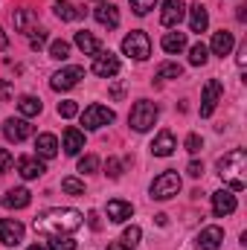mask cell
Instances as JSON below:
<instances>
[{"mask_svg": "<svg viewBox=\"0 0 247 250\" xmlns=\"http://www.w3.org/2000/svg\"><path fill=\"white\" fill-rule=\"evenodd\" d=\"M233 44H236V38H233V32H227V29H221V32L212 35V53H215V56H230Z\"/></svg>", "mask_w": 247, "mask_h": 250, "instance_id": "ffe728a7", "label": "cell"}, {"mask_svg": "<svg viewBox=\"0 0 247 250\" xmlns=\"http://www.w3.org/2000/svg\"><path fill=\"white\" fill-rule=\"evenodd\" d=\"M29 201H32V192L23 189V187L9 189V192L3 195V207H6V209H23V207H29Z\"/></svg>", "mask_w": 247, "mask_h": 250, "instance_id": "9a60e30c", "label": "cell"}, {"mask_svg": "<svg viewBox=\"0 0 247 250\" xmlns=\"http://www.w3.org/2000/svg\"><path fill=\"white\" fill-rule=\"evenodd\" d=\"M56 15H59L62 21H79V18L84 15V9H79V6L70 3V0H56Z\"/></svg>", "mask_w": 247, "mask_h": 250, "instance_id": "d4e9b609", "label": "cell"}, {"mask_svg": "<svg viewBox=\"0 0 247 250\" xmlns=\"http://www.w3.org/2000/svg\"><path fill=\"white\" fill-rule=\"evenodd\" d=\"M76 47L84 53V56H96V53H102V47H99V41L87 32V29H82V32H76Z\"/></svg>", "mask_w": 247, "mask_h": 250, "instance_id": "603a6c76", "label": "cell"}, {"mask_svg": "<svg viewBox=\"0 0 247 250\" xmlns=\"http://www.w3.org/2000/svg\"><path fill=\"white\" fill-rule=\"evenodd\" d=\"M192 12H189V26H192V32H204L206 26H209V15H206V9L201 6V3H195V6H189Z\"/></svg>", "mask_w": 247, "mask_h": 250, "instance_id": "7402d4cb", "label": "cell"}, {"mask_svg": "<svg viewBox=\"0 0 247 250\" xmlns=\"http://www.w3.org/2000/svg\"><path fill=\"white\" fill-rule=\"evenodd\" d=\"M50 56H53L56 62H64V59L70 56V44H67V41H53V47H50Z\"/></svg>", "mask_w": 247, "mask_h": 250, "instance_id": "d6a6232c", "label": "cell"}, {"mask_svg": "<svg viewBox=\"0 0 247 250\" xmlns=\"http://www.w3.org/2000/svg\"><path fill=\"white\" fill-rule=\"evenodd\" d=\"M35 151L41 154V157H56L59 154V140L53 137V134H38V140H35Z\"/></svg>", "mask_w": 247, "mask_h": 250, "instance_id": "44dd1931", "label": "cell"}, {"mask_svg": "<svg viewBox=\"0 0 247 250\" xmlns=\"http://www.w3.org/2000/svg\"><path fill=\"white\" fill-rule=\"evenodd\" d=\"M209 59V47L206 44H195L192 50H189V64H195V67H204Z\"/></svg>", "mask_w": 247, "mask_h": 250, "instance_id": "f1b7e54d", "label": "cell"}, {"mask_svg": "<svg viewBox=\"0 0 247 250\" xmlns=\"http://www.w3.org/2000/svg\"><path fill=\"white\" fill-rule=\"evenodd\" d=\"M236 62H239V67H245V64H247V44H242V47H239V56H236Z\"/></svg>", "mask_w": 247, "mask_h": 250, "instance_id": "7bdbcfd3", "label": "cell"}, {"mask_svg": "<svg viewBox=\"0 0 247 250\" xmlns=\"http://www.w3.org/2000/svg\"><path fill=\"white\" fill-rule=\"evenodd\" d=\"M123 93H125L123 84H114V87H111V96H114V99H123Z\"/></svg>", "mask_w": 247, "mask_h": 250, "instance_id": "f6af8a7d", "label": "cell"}, {"mask_svg": "<svg viewBox=\"0 0 247 250\" xmlns=\"http://www.w3.org/2000/svg\"><path fill=\"white\" fill-rule=\"evenodd\" d=\"M163 50H166V53H184L186 50V35L184 32H166V35H163Z\"/></svg>", "mask_w": 247, "mask_h": 250, "instance_id": "484cf974", "label": "cell"}, {"mask_svg": "<svg viewBox=\"0 0 247 250\" xmlns=\"http://www.w3.org/2000/svg\"><path fill=\"white\" fill-rule=\"evenodd\" d=\"M87 224L93 227V230H99L102 224H99V212H87Z\"/></svg>", "mask_w": 247, "mask_h": 250, "instance_id": "ee69618b", "label": "cell"}, {"mask_svg": "<svg viewBox=\"0 0 247 250\" xmlns=\"http://www.w3.org/2000/svg\"><path fill=\"white\" fill-rule=\"evenodd\" d=\"M76 114H79V105H76L73 99H67V102H59V117L70 120V117H76Z\"/></svg>", "mask_w": 247, "mask_h": 250, "instance_id": "836d02e7", "label": "cell"}, {"mask_svg": "<svg viewBox=\"0 0 247 250\" xmlns=\"http://www.w3.org/2000/svg\"><path fill=\"white\" fill-rule=\"evenodd\" d=\"M105 172H108V178H120V175H123V163H120L117 157H108V166H105Z\"/></svg>", "mask_w": 247, "mask_h": 250, "instance_id": "74e56055", "label": "cell"}, {"mask_svg": "<svg viewBox=\"0 0 247 250\" xmlns=\"http://www.w3.org/2000/svg\"><path fill=\"white\" fill-rule=\"evenodd\" d=\"M32 227H35V233H41V236L62 239V236H67V233H73V230L82 227V212H79V209H62V207H56V209L41 212V215L32 221Z\"/></svg>", "mask_w": 247, "mask_h": 250, "instance_id": "6da1fadb", "label": "cell"}, {"mask_svg": "<svg viewBox=\"0 0 247 250\" xmlns=\"http://www.w3.org/2000/svg\"><path fill=\"white\" fill-rule=\"evenodd\" d=\"M15 160H12V151H6V148H0V175L3 172H9V166H12Z\"/></svg>", "mask_w": 247, "mask_h": 250, "instance_id": "60d3db41", "label": "cell"}, {"mask_svg": "<svg viewBox=\"0 0 247 250\" xmlns=\"http://www.w3.org/2000/svg\"><path fill=\"white\" fill-rule=\"evenodd\" d=\"M224 242V230L221 227H206L198 233V248L201 250H218Z\"/></svg>", "mask_w": 247, "mask_h": 250, "instance_id": "2e32d148", "label": "cell"}, {"mask_svg": "<svg viewBox=\"0 0 247 250\" xmlns=\"http://www.w3.org/2000/svg\"><path fill=\"white\" fill-rule=\"evenodd\" d=\"M154 6H157V0H131V9H134L137 15H148Z\"/></svg>", "mask_w": 247, "mask_h": 250, "instance_id": "e575fe53", "label": "cell"}, {"mask_svg": "<svg viewBox=\"0 0 247 250\" xmlns=\"http://www.w3.org/2000/svg\"><path fill=\"white\" fill-rule=\"evenodd\" d=\"M128 123L134 131H148L151 125L157 123V105H151V102H137L134 108H131V114H128Z\"/></svg>", "mask_w": 247, "mask_h": 250, "instance_id": "277c9868", "label": "cell"}, {"mask_svg": "<svg viewBox=\"0 0 247 250\" xmlns=\"http://www.w3.org/2000/svg\"><path fill=\"white\" fill-rule=\"evenodd\" d=\"M114 120H117V114H114L108 105H99V102L90 105V108L82 114V125L90 128V131H96V128H102V125H111Z\"/></svg>", "mask_w": 247, "mask_h": 250, "instance_id": "8992f818", "label": "cell"}, {"mask_svg": "<svg viewBox=\"0 0 247 250\" xmlns=\"http://www.w3.org/2000/svg\"><path fill=\"white\" fill-rule=\"evenodd\" d=\"M47 44V32H41V29H32V38H29V47L32 50H41Z\"/></svg>", "mask_w": 247, "mask_h": 250, "instance_id": "8d00e7d4", "label": "cell"}, {"mask_svg": "<svg viewBox=\"0 0 247 250\" xmlns=\"http://www.w3.org/2000/svg\"><path fill=\"white\" fill-rule=\"evenodd\" d=\"M140 236H143V230H140V227H128L123 239H125V245H131V248H134V245L140 242Z\"/></svg>", "mask_w": 247, "mask_h": 250, "instance_id": "f35d334b", "label": "cell"}, {"mask_svg": "<svg viewBox=\"0 0 247 250\" xmlns=\"http://www.w3.org/2000/svg\"><path fill=\"white\" fill-rule=\"evenodd\" d=\"M212 212L215 215H230V212H236V195L233 192H212Z\"/></svg>", "mask_w": 247, "mask_h": 250, "instance_id": "5bb4252c", "label": "cell"}, {"mask_svg": "<svg viewBox=\"0 0 247 250\" xmlns=\"http://www.w3.org/2000/svg\"><path fill=\"white\" fill-rule=\"evenodd\" d=\"M201 148H204V140H201L198 134H189V137H186V151H189V154H198Z\"/></svg>", "mask_w": 247, "mask_h": 250, "instance_id": "d590c367", "label": "cell"}, {"mask_svg": "<svg viewBox=\"0 0 247 250\" xmlns=\"http://www.w3.org/2000/svg\"><path fill=\"white\" fill-rule=\"evenodd\" d=\"M18 172H21V178L35 181V178H41L47 169H44V163H41L38 157H21V160H18Z\"/></svg>", "mask_w": 247, "mask_h": 250, "instance_id": "e0dca14e", "label": "cell"}, {"mask_svg": "<svg viewBox=\"0 0 247 250\" xmlns=\"http://www.w3.org/2000/svg\"><path fill=\"white\" fill-rule=\"evenodd\" d=\"M108 250H134L131 245H123V242H114V245H108Z\"/></svg>", "mask_w": 247, "mask_h": 250, "instance_id": "bcb514c9", "label": "cell"}, {"mask_svg": "<svg viewBox=\"0 0 247 250\" xmlns=\"http://www.w3.org/2000/svg\"><path fill=\"white\" fill-rule=\"evenodd\" d=\"M62 189L67 192V195H84V184H82L79 178H64Z\"/></svg>", "mask_w": 247, "mask_h": 250, "instance_id": "4dcf8cb0", "label": "cell"}, {"mask_svg": "<svg viewBox=\"0 0 247 250\" xmlns=\"http://www.w3.org/2000/svg\"><path fill=\"white\" fill-rule=\"evenodd\" d=\"M245 172H247L245 148H233L230 154H224V157L218 160V175H221V181L230 184L236 192H242V189L247 187V175Z\"/></svg>", "mask_w": 247, "mask_h": 250, "instance_id": "7a4b0ae2", "label": "cell"}, {"mask_svg": "<svg viewBox=\"0 0 247 250\" xmlns=\"http://www.w3.org/2000/svg\"><path fill=\"white\" fill-rule=\"evenodd\" d=\"M50 250H76V242L73 239H56V242H50Z\"/></svg>", "mask_w": 247, "mask_h": 250, "instance_id": "ab89813d", "label": "cell"}, {"mask_svg": "<svg viewBox=\"0 0 247 250\" xmlns=\"http://www.w3.org/2000/svg\"><path fill=\"white\" fill-rule=\"evenodd\" d=\"M175 148H178V140H175V134H172L169 128L160 131V134L154 137V143H151V154H154V157H169Z\"/></svg>", "mask_w": 247, "mask_h": 250, "instance_id": "4fadbf2b", "label": "cell"}, {"mask_svg": "<svg viewBox=\"0 0 247 250\" xmlns=\"http://www.w3.org/2000/svg\"><path fill=\"white\" fill-rule=\"evenodd\" d=\"M26 250H44V245H32V248H26Z\"/></svg>", "mask_w": 247, "mask_h": 250, "instance_id": "681fc988", "label": "cell"}, {"mask_svg": "<svg viewBox=\"0 0 247 250\" xmlns=\"http://www.w3.org/2000/svg\"><path fill=\"white\" fill-rule=\"evenodd\" d=\"M12 21H15V29H18V32H32V21H35V15H32L29 9H18V12L12 15Z\"/></svg>", "mask_w": 247, "mask_h": 250, "instance_id": "4316f807", "label": "cell"}, {"mask_svg": "<svg viewBox=\"0 0 247 250\" xmlns=\"http://www.w3.org/2000/svg\"><path fill=\"white\" fill-rule=\"evenodd\" d=\"M18 111H21L23 117H38V114H41V99H35V96H21V99H18Z\"/></svg>", "mask_w": 247, "mask_h": 250, "instance_id": "83f0119b", "label": "cell"}, {"mask_svg": "<svg viewBox=\"0 0 247 250\" xmlns=\"http://www.w3.org/2000/svg\"><path fill=\"white\" fill-rule=\"evenodd\" d=\"M82 79H84V70H82V67H64V70H59V73L53 76L50 87H53V90H70V87H76Z\"/></svg>", "mask_w": 247, "mask_h": 250, "instance_id": "ba28073f", "label": "cell"}, {"mask_svg": "<svg viewBox=\"0 0 247 250\" xmlns=\"http://www.w3.org/2000/svg\"><path fill=\"white\" fill-rule=\"evenodd\" d=\"M184 15H186V6L181 0H166L163 3V12H160V23L172 29V26H178L184 21Z\"/></svg>", "mask_w": 247, "mask_h": 250, "instance_id": "7c38bea8", "label": "cell"}, {"mask_svg": "<svg viewBox=\"0 0 247 250\" xmlns=\"http://www.w3.org/2000/svg\"><path fill=\"white\" fill-rule=\"evenodd\" d=\"M84 148V134L79 128H67L64 131V151L67 154H79Z\"/></svg>", "mask_w": 247, "mask_h": 250, "instance_id": "cb8c5ba5", "label": "cell"}, {"mask_svg": "<svg viewBox=\"0 0 247 250\" xmlns=\"http://www.w3.org/2000/svg\"><path fill=\"white\" fill-rule=\"evenodd\" d=\"M245 9H247V6H245V3H242V6H239V12H236V18H239L242 23H245V21H247V12H245Z\"/></svg>", "mask_w": 247, "mask_h": 250, "instance_id": "7dc6e473", "label": "cell"}, {"mask_svg": "<svg viewBox=\"0 0 247 250\" xmlns=\"http://www.w3.org/2000/svg\"><path fill=\"white\" fill-rule=\"evenodd\" d=\"M134 215V207L128 204V201H120V198H114V201H108V218L114 221V224H123Z\"/></svg>", "mask_w": 247, "mask_h": 250, "instance_id": "ac0fdd59", "label": "cell"}, {"mask_svg": "<svg viewBox=\"0 0 247 250\" xmlns=\"http://www.w3.org/2000/svg\"><path fill=\"white\" fill-rule=\"evenodd\" d=\"M96 169H99V157H96V154H87V157H82V160H79V172L93 175Z\"/></svg>", "mask_w": 247, "mask_h": 250, "instance_id": "1f68e13d", "label": "cell"}, {"mask_svg": "<svg viewBox=\"0 0 247 250\" xmlns=\"http://www.w3.org/2000/svg\"><path fill=\"white\" fill-rule=\"evenodd\" d=\"M181 76H184L181 64H160L157 67V79H181Z\"/></svg>", "mask_w": 247, "mask_h": 250, "instance_id": "f546056e", "label": "cell"}, {"mask_svg": "<svg viewBox=\"0 0 247 250\" xmlns=\"http://www.w3.org/2000/svg\"><path fill=\"white\" fill-rule=\"evenodd\" d=\"M186 172H189V178H201V175H204V163H198V160H192V163L186 166Z\"/></svg>", "mask_w": 247, "mask_h": 250, "instance_id": "b9f144b4", "label": "cell"}, {"mask_svg": "<svg viewBox=\"0 0 247 250\" xmlns=\"http://www.w3.org/2000/svg\"><path fill=\"white\" fill-rule=\"evenodd\" d=\"M6 44H9V38H6V32L0 29V50H6Z\"/></svg>", "mask_w": 247, "mask_h": 250, "instance_id": "c3c4849f", "label": "cell"}, {"mask_svg": "<svg viewBox=\"0 0 247 250\" xmlns=\"http://www.w3.org/2000/svg\"><path fill=\"white\" fill-rule=\"evenodd\" d=\"M0 242L3 245H21L23 242V224L18 218H3L0 221Z\"/></svg>", "mask_w": 247, "mask_h": 250, "instance_id": "8fae6325", "label": "cell"}, {"mask_svg": "<svg viewBox=\"0 0 247 250\" xmlns=\"http://www.w3.org/2000/svg\"><path fill=\"white\" fill-rule=\"evenodd\" d=\"M123 53L131 56V59H137V62H145V59L151 56V41H148V35H145L143 29H134L131 35H125Z\"/></svg>", "mask_w": 247, "mask_h": 250, "instance_id": "3957f363", "label": "cell"}, {"mask_svg": "<svg viewBox=\"0 0 247 250\" xmlns=\"http://www.w3.org/2000/svg\"><path fill=\"white\" fill-rule=\"evenodd\" d=\"M181 192V178H178V172H163L160 178H154V184H151V198H157V201H169V198H175Z\"/></svg>", "mask_w": 247, "mask_h": 250, "instance_id": "5b68a950", "label": "cell"}, {"mask_svg": "<svg viewBox=\"0 0 247 250\" xmlns=\"http://www.w3.org/2000/svg\"><path fill=\"white\" fill-rule=\"evenodd\" d=\"M93 73L99 76V79H111V76H117L120 73V59L108 50V53H96V59H93Z\"/></svg>", "mask_w": 247, "mask_h": 250, "instance_id": "9c48e42d", "label": "cell"}, {"mask_svg": "<svg viewBox=\"0 0 247 250\" xmlns=\"http://www.w3.org/2000/svg\"><path fill=\"white\" fill-rule=\"evenodd\" d=\"M93 18H96L102 26H108V29H117V26H120V12H117V6L102 3V6L93 12Z\"/></svg>", "mask_w": 247, "mask_h": 250, "instance_id": "d6986e66", "label": "cell"}, {"mask_svg": "<svg viewBox=\"0 0 247 250\" xmlns=\"http://www.w3.org/2000/svg\"><path fill=\"white\" fill-rule=\"evenodd\" d=\"M32 125L26 123V120H6L3 123V137L9 140V143H23L26 137H32Z\"/></svg>", "mask_w": 247, "mask_h": 250, "instance_id": "30bf717a", "label": "cell"}, {"mask_svg": "<svg viewBox=\"0 0 247 250\" xmlns=\"http://www.w3.org/2000/svg\"><path fill=\"white\" fill-rule=\"evenodd\" d=\"M221 93H224V84H221L218 79H209V82L204 84V96H201V117H212V111H215V105H218Z\"/></svg>", "mask_w": 247, "mask_h": 250, "instance_id": "52a82bcc", "label": "cell"}]
</instances>
